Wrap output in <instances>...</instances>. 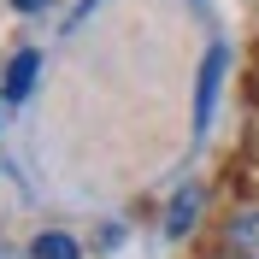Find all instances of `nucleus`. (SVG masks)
Returning <instances> with one entry per match:
<instances>
[{
	"label": "nucleus",
	"mask_w": 259,
	"mask_h": 259,
	"mask_svg": "<svg viewBox=\"0 0 259 259\" xmlns=\"http://www.w3.org/2000/svg\"><path fill=\"white\" fill-rule=\"evenodd\" d=\"M18 12H41V6H48V0H12Z\"/></svg>",
	"instance_id": "6"
},
{
	"label": "nucleus",
	"mask_w": 259,
	"mask_h": 259,
	"mask_svg": "<svg viewBox=\"0 0 259 259\" xmlns=\"http://www.w3.org/2000/svg\"><path fill=\"white\" fill-rule=\"evenodd\" d=\"M230 259H259V206L230 218Z\"/></svg>",
	"instance_id": "3"
},
{
	"label": "nucleus",
	"mask_w": 259,
	"mask_h": 259,
	"mask_svg": "<svg viewBox=\"0 0 259 259\" xmlns=\"http://www.w3.org/2000/svg\"><path fill=\"white\" fill-rule=\"evenodd\" d=\"M194 212H200V189H194V183H183V189L171 194V212H165V236H189Z\"/></svg>",
	"instance_id": "4"
},
{
	"label": "nucleus",
	"mask_w": 259,
	"mask_h": 259,
	"mask_svg": "<svg viewBox=\"0 0 259 259\" xmlns=\"http://www.w3.org/2000/svg\"><path fill=\"white\" fill-rule=\"evenodd\" d=\"M77 253H82V247L71 242L65 230H41V236L30 242V259H77Z\"/></svg>",
	"instance_id": "5"
},
{
	"label": "nucleus",
	"mask_w": 259,
	"mask_h": 259,
	"mask_svg": "<svg viewBox=\"0 0 259 259\" xmlns=\"http://www.w3.org/2000/svg\"><path fill=\"white\" fill-rule=\"evenodd\" d=\"M35 71H41V53L35 48H24V53H12V65H6V89H0V95L12 100H30V89H35Z\"/></svg>",
	"instance_id": "2"
},
{
	"label": "nucleus",
	"mask_w": 259,
	"mask_h": 259,
	"mask_svg": "<svg viewBox=\"0 0 259 259\" xmlns=\"http://www.w3.org/2000/svg\"><path fill=\"white\" fill-rule=\"evenodd\" d=\"M224 71H230V48H224V41H212L206 59H200V77H194V136H206V124H212V106H218V82H224Z\"/></svg>",
	"instance_id": "1"
}]
</instances>
